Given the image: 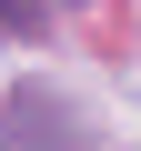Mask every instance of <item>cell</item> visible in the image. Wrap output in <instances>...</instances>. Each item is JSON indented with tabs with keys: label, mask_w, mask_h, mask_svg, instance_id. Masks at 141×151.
Returning a JSON list of instances; mask_svg holds the SVG:
<instances>
[{
	"label": "cell",
	"mask_w": 141,
	"mask_h": 151,
	"mask_svg": "<svg viewBox=\"0 0 141 151\" xmlns=\"http://www.w3.org/2000/svg\"><path fill=\"white\" fill-rule=\"evenodd\" d=\"M0 151H81V121L60 111V91H10L0 101Z\"/></svg>",
	"instance_id": "obj_1"
},
{
	"label": "cell",
	"mask_w": 141,
	"mask_h": 151,
	"mask_svg": "<svg viewBox=\"0 0 141 151\" xmlns=\"http://www.w3.org/2000/svg\"><path fill=\"white\" fill-rule=\"evenodd\" d=\"M0 30H10V40H40L50 30V0H0Z\"/></svg>",
	"instance_id": "obj_2"
},
{
	"label": "cell",
	"mask_w": 141,
	"mask_h": 151,
	"mask_svg": "<svg viewBox=\"0 0 141 151\" xmlns=\"http://www.w3.org/2000/svg\"><path fill=\"white\" fill-rule=\"evenodd\" d=\"M70 10H91V0H70Z\"/></svg>",
	"instance_id": "obj_3"
}]
</instances>
